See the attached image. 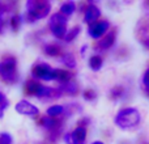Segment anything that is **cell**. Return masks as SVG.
<instances>
[{
	"label": "cell",
	"instance_id": "obj_16",
	"mask_svg": "<svg viewBox=\"0 0 149 144\" xmlns=\"http://www.w3.org/2000/svg\"><path fill=\"white\" fill-rule=\"evenodd\" d=\"M64 111H65V108L63 105H52L46 110V114L49 117H51V118H56V117L62 115Z\"/></svg>",
	"mask_w": 149,
	"mask_h": 144
},
{
	"label": "cell",
	"instance_id": "obj_22",
	"mask_svg": "<svg viewBox=\"0 0 149 144\" xmlns=\"http://www.w3.org/2000/svg\"><path fill=\"white\" fill-rule=\"evenodd\" d=\"M0 144H13V138L9 132H1L0 134Z\"/></svg>",
	"mask_w": 149,
	"mask_h": 144
},
{
	"label": "cell",
	"instance_id": "obj_25",
	"mask_svg": "<svg viewBox=\"0 0 149 144\" xmlns=\"http://www.w3.org/2000/svg\"><path fill=\"white\" fill-rule=\"evenodd\" d=\"M123 88L122 87H115V88H113L111 89V97L113 98H119V97H122V94H123Z\"/></svg>",
	"mask_w": 149,
	"mask_h": 144
},
{
	"label": "cell",
	"instance_id": "obj_26",
	"mask_svg": "<svg viewBox=\"0 0 149 144\" xmlns=\"http://www.w3.org/2000/svg\"><path fill=\"white\" fill-rule=\"evenodd\" d=\"M143 82H144L145 88H147V89H149V70L145 71L144 76H143Z\"/></svg>",
	"mask_w": 149,
	"mask_h": 144
},
{
	"label": "cell",
	"instance_id": "obj_12",
	"mask_svg": "<svg viewBox=\"0 0 149 144\" xmlns=\"http://www.w3.org/2000/svg\"><path fill=\"white\" fill-rule=\"evenodd\" d=\"M39 123H41V126L43 127V129L50 130V131H56V130L59 129V122L55 118H51V117H49V115L42 117V118L39 119Z\"/></svg>",
	"mask_w": 149,
	"mask_h": 144
},
{
	"label": "cell",
	"instance_id": "obj_31",
	"mask_svg": "<svg viewBox=\"0 0 149 144\" xmlns=\"http://www.w3.org/2000/svg\"><path fill=\"white\" fill-rule=\"evenodd\" d=\"M92 144H105L103 142H101V140H95V142H93Z\"/></svg>",
	"mask_w": 149,
	"mask_h": 144
},
{
	"label": "cell",
	"instance_id": "obj_15",
	"mask_svg": "<svg viewBox=\"0 0 149 144\" xmlns=\"http://www.w3.org/2000/svg\"><path fill=\"white\" fill-rule=\"evenodd\" d=\"M41 87L42 85L39 84V82L34 81V80H29V81H26V84H25V92L30 96H37V93H38V90L41 89Z\"/></svg>",
	"mask_w": 149,
	"mask_h": 144
},
{
	"label": "cell",
	"instance_id": "obj_8",
	"mask_svg": "<svg viewBox=\"0 0 149 144\" xmlns=\"http://www.w3.org/2000/svg\"><path fill=\"white\" fill-rule=\"evenodd\" d=\"M15 110L17 111L18 114H21V115L31 117V118H34V117H37L39 114V109L37 108L36 105H33L31 102H29V101H26V100L18 101L15 106Z\"/></svg>",
	"mask_w": 149,
	"mask_h": 144
},
{
	"label": "cell",
	"instance_id": "obj_14",
	"mask_svg": "<svg viewBox=\"0 0 149 144\" xmlns=\"http://www.w3.org/2000/svg\"><path fill=\"white\" fill-rule=\"evenodd\" d=\"M76 10V3L74 1H65L60 5V13L65 17H70L72 16Z\"/></svg>",
	"mask_w": 149,
	"mask_h": 144
},
{
	"label": "cell",
	"instance_id": "obj_1",
	"mask_svg": "<svg viewBox=\"0 0 149 144\" xmlns=\"http://www.w3.org/2000/svg\"><path fill=\"white\" fill-rule=\"evenodd\" d=\"M25 17L29 22H36L47 17L51 10V4L46 0H28L25 4Z\"/></svg>",
	"mask_w": 149,
	"mask_h": 144
},
{
	"label": "cell",
	"instance_id": "obj_2",
	"mask_svg": "<svg viewBox=\"0 0 149 144\" xmlns=\"http://www.w3.org/2000/svg\"><path fill=\"white\" fill-rule=\"evenodd\" d=\"M141 121V114L135 108H124L116 114L115 124L122 130L136 127Z\"/></svg>",
	"mask_w": 149,
	"mask_h": 144
},
{
	"label": "cell",
	"instance_id": "obj_17",
	"mask_svg": "<svg viewBox=\"0 0 149 144\" xmlns=\"http://www.w3.org/2000/svg\"><path fill=\"white\" fill-rule=\"evenodd\" d=\"M71 79H72V73L70 71L56 68V81H59L60 84H64V82L71 81Z\"/></svg>",
	"mask_w": 149,
	"mask_h": 144
},
{
	"label": "cell",
	"instance_id": "obj_4",
	"mask_svg": "<svg viewBox=\"0 0 149 144\" xmlns=\"http://www.w3.org/2000/svg\"><path fill=\"white\" fill-rule=\"evenodd\" d=\"M67 22H68L67 17L63 16L60 12L51 15V17H50V20H49V28L55 38L64 39L65 34H67V31H68Z\"/></svg>",
	"mask_w": 149,
	"mask_h": 144
},
{
	"label": "cell",
	"instance_id": "obj_19",
	"mask_svg": "<svg viewBox=\"0 0 149 144\" xmlns=\"http://www.w3.org/2000/svg\"><path fill=\"white\" fill-rule=\"evenodd\" d=\"M45 52H46L49 57H58V55H63L62 54V50L58 45H54V43H49L45 46Z\"/></svg>",
	"mask_w": 149,
	"mask_h": 144
},
{
	"label": "cell",
	"instance_id": "obj_9",
	"mask_svg": "<svg viewBox=\"0 0 149 144\" xmlns=\"http://www.w3.org/2000/svg\"><path fill=\"white\" fill-rule=\"evenodd\" d=\"M36 97L41 98V100H58V98L62 97V92H60L59 88L56 89V88H50L42 85Z\"/></svg>",
	"mask_w": 149,
	"mask_h": 144
},
{
	"label": "cell",
	"instance_id": "obj_3",
	"mask_svg": "<svg viewBox=\"0 0 149 144\" xmlns=\"http://www.w3.org/2000/svg\"><path fill=\"white\" fill-rule=\"evenodd\" d=\"M0 77L3 81L13 84L18 80L17 60L13 57H7L0 62Z\"/></svg>",
	"mask_w": 149,
	"mask_h": 144
},
{
	"label": "cell",
	"instance_id": "obj_13",
	"mask_svg": "<svg viewBox=\"0 0 149 144\" xmlns=\"http://www.w3.org/2000/svg\"><path fill=\"white\" fill-rule=\"evenodd\" d=\"M59 89L62 93H65V94H70V96H74L79 92V87H77V84L74 81H68V82H64V84H60Z\"/></svg>",
	"mask_w": 149,
	"mask_h": 144
},
{
	"label": "cell",
	"instance_id": "obj_18",
	"mask_svg": "<svg viewBox=\"0 0 149 144\" xmlns=\"http://www.w3.org/2000/svg\"><path fill=\"white\" fill-rule=\"evenodd\" d=\"M102 66H103V60H102V58L100 57V55H93V57H90V59H89V67L92 68L93 71H100L101 68H102Z\"/></svg>",
	"mask_w": 149,
	"mask_h": 144
},
{
	"label": "cell",
	"instance_id": "obj_28",
	"mask_svg": "<svg viewBox=\"0 0 149 144\" xmlns=\"http://www.w3.org/2000/svg\"><path fill=\"white\" fill-rule=\"evenodd\" d=\"M5 100H7V98H5V96H4V94H3V93H1V92H0V105H1V103H3V102H4V101H5Z\"/></svg>",
	"mask_w": 149,
	"mask_h": 144
},
{
	"label": "cell",
	"instance_id": "obj_30",
	"mask_svg": "<svg viewBox=\"0 0 149 144\" xmlns=\"http://www.w3.org/2000/svg\"><path fill=\"white\" fill-rule=\"evenodd\" d=\"M3 117H4V110L0 108V119H3Z\"/></svg>",
	"mask_w": 149,
	"mask_h": 144
},
{
	"label": "cell",
	"instance_id": "obj_24",
	"mask_svg": "<svg viewBox=\"0 0 149 144\" xmlns=\"http://www.w3.org/2000/svg\"><path fill=\"white\" fill-rule=\"evenodd\" d=\"M84 98L86 101H94L95 98H97V93H95V90H93V89H86V90H84Z\"/></svg>",
	"mask_w": 149,
	"mask_h": 144
},
{
	"label": "cell",
	"instance_id": "obj_23",
	"mask_svg": "<svg viewBox=\"0 0 149 144\" xmlns=\"http://www.w3.org/2000/svg\"><path fill=\"white\" fill-rule=\"evenodd\" d=\"M20 24H21V16H17V15L13 16L9 21V25L13 30H17V29L20 28Z\"/></svg>",
	"mask_w": 149,
	"mask_h": 144
},
{
	"label": "cell",
	"instance_id": "obj_7",
	"mask_svg": "<svg viewBox=\"0 0 149 144\" xmlns=\"http://www.w3.org/2000/svg\"><path fill=\"white\" fill-rule=\"evenodd\" d=\"M65 144H85L86 142V127L77 126L72 132L64 136Z\"/></svg>",
	"mask_w": 149,
	"mask_h": 144
},
{
	"label": "cell",
	"instance_id": "obj_5",
	"mask_svg": "<svg viewBox=\"0 0 149 144\" xmlns=\"http://www.w3.org/2000/svg\"><path fill=\"white\" fill-rule=\"evenodd\" d=\"M31 75L34 79L42 80V81H54L56 80V68L50 67L46 63H38L33 67Z\"/></svg>",
	"mask_w": 149,
	"mask_h": 144
},
{
	"label": "cell",
	"instance_id": "obj_29",
	"mask_svg": "<svg viewBox=\"0 0 149 144\" xmlns=\"http://www.w3.org/2000/svg\"><path fill=\"white\" fill-rule=\"evenodd\" d=\"M86 49H88V47H86V46H82V49H81V50H80V52H81V54H82V55H84V54H85V51H86Z\"/></svg>",
	"mask_w": 149,
	"mask_h": 144
},
{
	"label": "cell",
	"instance_id": "obj_21",
	"mask_svg": "<svg viewBox=\"0 0 149 144\" xmlns=\"http://www.w3.org/2000/svg\"><path fill=\"white\" fill-rule=\"evenodd\" d=\"M80 31H81V28H80V26H73V28H71L70 30L67 31V34H65L64 41L65 42H72V41H74V39L77 38V36L80 34Z\"/></svg>",
	"mask_w": 149,
	"mask_h": 144
},
{
	"label": "cell",
	"instance_id": "obj_11",
	"mask_svg": "<svg viewBox=\"0 0 149 144\" xmlns=\"http://www.w3.org/2000/svg\"><path fill=\"white\" fill-rule=\"evenodd\" d=\"M115 31H109L107 34H106L103 38H101L100 41L97 42V45H95V50H107L110 49L111 46L114 45V42H115Z\"/></svg>",
	"mask_w": 149,
	"mask_h": 144
},
{
	"label": "cell",
	"instance_id": "obj_10",
	"mask_svg": "<svg viewBox=\"0 0 149 144\" xmlns=\"http://www.w3.org/2000/svg\"><path fill=\"white\" fill-rule=\"evenodd\" d=\"M100 16H101L100 8H98L97 5H94V4H89L86 7V9H85L84 21L86 24H89V25H92V24L97 22L98 18H100Z\"/></svg>",
	"mask_w": 149,
	"mask_h": 144
},
{
	"label": "cell",
	"instance_id": "obj_27",
	"mask_svg": "<svg viewBox=\"0 0 149 144\" xmlns=\"http://www.w3.org/2000/svg\"><path fill=\"white\" fill-rule=\"evenodd\" d=\"M89 119L88 118H85V119H82V121H80V123H79V126H82V127H85V124H88L89 123Z\"/></svg>",
	"mask_w": 149,
	"mask_h": 144
},
{
	"label": "cell",
	"instance_id": "obj_6",
	"mask_svg": "<svg viewBox=\"0 0 149 144\" xmlns=\"http://www.w3.org/2000/svg\"><path fill=\"white\" fill-rule=\"evenodd\" d=\"M109 29H110V22L107 20H100L97 22L89 25L88 33L93 39H101L107 34Z\"/></svg>",
	"mask_w": 149,
	"mask_h": 144
},
{
	"label": "cell",
	"instance_id": "obj_20",
	"mask_svg": "<svg viewBox=\"0 0 149 144\" xmlns=\"http://www.w3.org/2000/svg\"><path fill=\"white\" fill-rule=\"evenodd\" d=\"M60 59H62V62L64 63L68 68H74L76 67V58H74V55L71 54V52H64Z\"/></svg>",
	"mask_w": 149,
	"mask_h": 144
}]
</instances>
